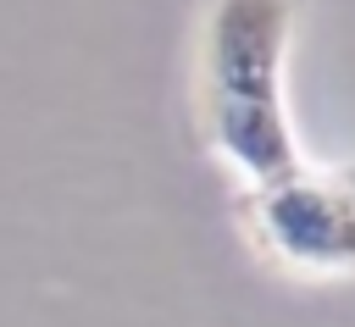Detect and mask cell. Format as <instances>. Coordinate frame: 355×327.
<instances>
[{
	"mask_svg": "<svg viewBox=\"0 0 355 327\" xmlns=\"http://www.w3.org/2000/svg\"><path fill=\"white\" fill-rule=\"evenodd\" d=\"M305 0H205L194 39V122L250 188L305 161L288 122V44Z\"/></svg>",
	"mask_w": 355,
	"mask_h": 327,
	"instance_id": "1",
	"label": "cell"
},
{
	"mask_svg": "<svg viewBox=\"0 0 355 327\" xmlns=\"http://www.w3.org/2000/svg\"><path fill=\"white\" fill-rule=\"evenodd\" d=\"M261 244L311 277H355V166L300 161L250 188Z\"/></svg>",
	"mask_w": 355,
	"mask_h": 327,
	"instance_id": "2",
	"label": "cell"
}]
</instances>
